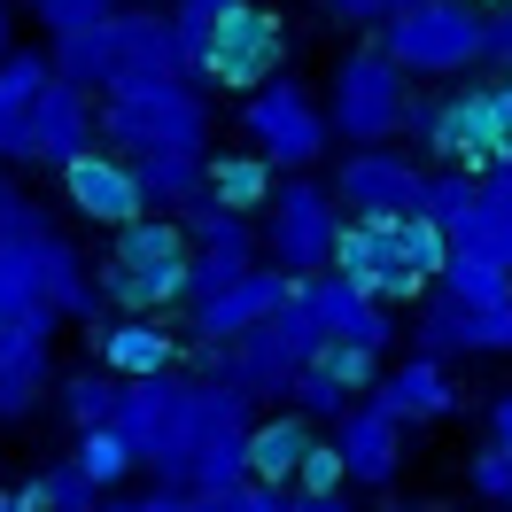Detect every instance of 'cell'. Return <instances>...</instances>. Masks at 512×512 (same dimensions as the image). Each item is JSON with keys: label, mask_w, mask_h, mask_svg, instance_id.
Wrapping results in <instances>:
<instances>
[{"label": "cell", "mask_w": 512, "mask_h": 512, "mask_svg": "<svg viewBox=\"0 0 512 512\" xmlns=\"http://www.w3.org/2000/svg\"><path fill=\"white\" fill-rule=\"evenodd\" d=\"M101 303V272H86V256L63 233H0V319L55 334L63 319H94Z\"/></svg>", "instance_id": "cell-1"}, {"label": "cell", "mask_w": 512, "mask_h": 512, "mask_svg": "<svg viewBox=\"0 0 512 512\" xmlns=\"http://www.w3.org/2000/svg\"><path fill=\"white\" fill-rule=\"evenodd\" d=\"M101 140L117 156L210 148V94H194L187 70H125L101 86Z\"/></svg>", "instance_id": "cell-2"}, {"label": "cell", "mask_w": 512, "mask_h": 512, "mask_svg": "<svg viewBox=\"0 0 512 512\" xmlns=\"http://www.w3.org/2000/svg\"><path fill=\"white\" fill-rule=\"evenodd\" d=\"M443 264H450V233L427 210L419 218H350L334 241V272L373 288L381 303H419L443 280Z\"/></svg>", "instance_id": "cell-3"}, {"label": "cell", "mask_w": 512, "mask_h": 512, "mask_svg": "<svg viewBox=\"0 0 512 512\" xmlns=\"http://www.w3.org/2000/svg\"><path fill=\"white\" fill-rule=\"evenodd\" d=\"M194 288V233L187 218L171 210H140L132 225L109 233V264H101V295L117 303V311H163V303H179Z\"/></svg>", "instance_id": "cell-4"}, {"label": "cell", "mask_w": 512, "mask_h": 512, "mask_svg": "<svg viewBox=\"0 0 512 512\" xmlns=\"http://www.w3.org/2000/svg\"><path fill=\"white\" fill-rule=\"evenodd\" d=\"M319 342L326 334H319V319H311V303H303V280H295V295L264 326L233 334V342H202V350H210V381H233V388H249L256 404H264V396H288Z\"/></svg>", "instance_id": "cell-5"}, {"label": "cell", "mask_w": 512, "mask_h": 512, "mask_svg": "<svg viewBox=\"0 0 512 512\" xmlns=\"http://www.w3.org/2000/svg\"><path fill=\"white\" fill-rule=\"evenodd\" d=\"M326 117H334V132H342L350 148L396 140L404 117H412V70L396 63L388 47H350V55L334 63V78H326Z\"/></svg>", "instance_id": "cell-6"}, {"label": "cell", "mask_w": 512, "mask_h": 512, "mask_svg": "<svg viewBox=\"0 0 512 512\" xmlns=\"http://www.w3.org/2000/svg\"><path fill=\"white\" fill-rule=\"evenodd\" d=\"M404 132H412L427 156L458 163V171H497L512 156V117H505V101H497V86H466V94H450V101H412Z\"/></svg>", "instance_id": "cell-7"}, {"label": "cell", "mask_w": 512, "mask_h": 512, "mask_svg": "<svg viewBox=\"0 0 512 512\" xmlns=\"http://www.w3.org/2000/svg\"><path fill=\"white\" fill-rule=\"evenodd\" d=\"M342 225H350V218H342L334 187H319V179L295 171L288 187H272V202H264V249H272L280 272L311 280V272H334V241H342Z\"/></svg>", "instance_id": "cell-8"}, {"label": "cell", "mask_w": 512, "mask_h": 512, "mask_svg": "<svg viewBox=\"0 0 512 512\" xmlns=\"http://www.w3.org/2000/svg\"><path fill=\"white\" fill-rule=\"evenodd\" d=\"M381 47L412 78H458V70L481 63V8L474 0H427V8H404L381 24Z\"/></svg>", "instance_id": "cell-9"}, {"label": "cell", "mask_w": 512, "mask_h": 512, "mask_svg": "<svg viewBox=\"0 0 512 512\" xmlns=\"http://www.w3.org/2000/svg\"><path fill=\"white\" fill-rule=\"evenodd\" d=\"M241 132H249L256 156H272V163H288V171H303V163L326 156L334 117H326L319 101H311V94L288 78V70H280V78H264V86L241 101Z\"/></svg>", "instance_id": "cell-10"}, {"label": "cell", "mask_w": 512, "mask_h": 512, "mask_svg": "<svg viewBox=\"0 0 512 512\" xmlns=\"http://www.w3.org/2000/svg\"><path fill=\"white\" fill-rule=\"evenodd\" d=\"M280 63H288V32H280V16L256 8V0H241V8H225V16H218L202 78L225 86V94H256L264 78H280Z\"/></svg>", "instance_id": "cell-11"}, {"label": "cell", "mask_w": 512, "mask_h": 512, "mask_svg": "<svg viewBox=\"0 0 512 512\" xmlns=\"http://www.w3.org/2000/svg\"><path fill=\"white\" fill-rule=\"evenodd\" d=\"M427 187H435V171H419L412 156H396L388 140L342 156V171H334V202L357 210V218H419V210H427Z\"/></svg>", "instance_id": "cell-12"}, {"label": "cell", "mask_w": 512, "mask_h": 512, "mask_svg": "<svg viewBox=\"0 0 512 512\" xmlns=\"http://www.w3.org/2000/svg\"><path fill=\"white\" fill-rule=\"evenodd\" d=\"M63 194H70V210H78V218H94L101 233H117V225H132L140 210H148V187H140L132 156H117L109 140L63 163Z\"/></svg>", "instance_id": "cell-13"}, {"label": "cell", "mask_w": 512, "mask_h": 512, "mask_svg": "<svg viewBox=\"0 0 512 512\" xmlns=\"http://www.w3.org/2000/svg\"><path fill=\"white\" fill-rule=\"evenodd\" d=\"M295 295V272H280V264H249L233 288L218 295H194V342H233V334H249V326H264L280 303Z\"/></svg>", "instance_id": "cell-14"}, {"label": "cell", "mask_w": 512, "mask_h": 512, "mask_svg": "<svg viewBox=\"0 0 512 512\" xmlns=\"http://www.w3.org/2000/svg\"><path fill=\"white\" fill-rule=\"evenodd\" d=\"M101 140V101L86 86H70V78H47L32 101V163H55L63 171L70 156H86Z\"/></svg>", "instance_id": "cell-15"}, {"label": "cell", "mask_w": 512, "mask_h": 512, "mask_svg": "<svg viewBox=\"0 0 512 512\" xmlns=\"http://www.w3.org/2000/svg\"><path fill=\"white\" fill-rule=\"evenodd\" d=\"M303 303H311V319H319L326 342H365V350H388L396 342V326H388V303L373 288H357V280H342V272H311L303 280Z\"/></svg>", "instance_id": "cell-16"}, {"label": "cell", "mask_w": 512, "mask_h": 512, "mask_svg": "<svg viewBox=\"0 0 512 512\" xmlns=\"http://www.w3.org/2000/svg\"><path fill=\"white\" fill-rule=\"evenodd\" d=\"M171 357L179 342H171V326H156V311H125L117 326H94V365H109L117 381H156L171 373Z\"/></svg>", "instance_id": "cell-17"}, {"label": "cell", "mask_w": 512, "mask_h": 512, "mask_svg": "<svg viewBox=\"0 0 512 512\" xmlns=\"http://www.w3.org/2000/svg\"><path fill=\"white\" fill-rule=\"evenodd\" d=\"M334 443H342V458H350V474L365 481V489H381V481L396 474V458H404V419L381 412V404L365 396V404H350V412L334 419Z\"/></svg>", "instance_id": "cell-18"}, {"label": "cell", "mask_w": 512, "mask_h": 512, "mask_svg": "<svg viewBox=\"0 0 512 512\" xmlns=\"http://www.w3.org/2000/svg\"><path fill=\"white\" fill-rule=\"evenodd\" d=\"M55 78V55H0V163H32V101Z\"/></svg>", "instance_id": "cell-19"}, {"label": "cell", "mask_w": 512, "mask_h": 512, "mask_svg": "<svg viewBox=\"0 0 512 512\" xmlns=\"http://www.w3.org/2000/svg\"><path fill=\"white\" fill-rule=\"evenodd\" d=\"M311 443H319V435H311V412L256 419V427H249V481H264V489H295Z\"/></svg>", "instance_id": "cell-20"}, {"label": "cell", "mask_w": 512, "mask_h": 512, "mask_svg": "<svg viewBox=\"0 0 512 512\" xmlns=\"http://www.w3.org/2000/svg\"><path fill=\"white\" fill-rule=\"evenodd\" d=\"M373 404H381V412H396L404 427H412V419H443L450 404H458V388H450L443 357H427V350H419L412 365H396V373H381V388H373Z\"/></svg>", "instance_id": "cell-21"}, {"label": "cell", "mask_w": 512, "mask_h": 512, "mask_svg": "<svg viewBox=\"0 0 512 512\" xmlns=\"http://www.w3.org/2000/svg\"><path fill=\"white\" fill-rule=\"evenodd\" d=\"M39 388H47V334H32V326H16V319H0V427L32 412Z\"/></svg>", "instance_id": "cell-22"}, {"label": "cell", "mask_w": 512, "mask_h": 512, "mask_svg": "<svg viewBox=\"0 0 512 512\" xmlns=\"http://www.w3.org/2000/svg\"><path fill=\"white\" fill-rule=\"evenodd\" d=\"M140 187H148V210H187L210 194V148H148L132 156Z\"/></svg>", "instance_id": "cell-23"}, {"label": "cell", "mask_w": 512, "mask_h": 512, "mask_svg": "<svg viewBox=\"0 0 512 512\" xmlns=\"http://www.w3.org/2000/svg\"><path fill=\"white\" fill-rule=\"evenodd\" d=\"M55 78H70V86H86V94H101L117 70H125V55H117V16H101V24H78V32H55Z\"/></svg>", "instance_id": "cell-24"}, {"label": "cell", "mask_w": 512, "mask_h": 512, "mask_svg": "<svg viewBox=\"0 0 512 512\" xmlns=\"http://www.w3.org/2000/svg\"><path fill=\"white\" fill-rule=\"evenodd\" d=\"M450 249H474V256L512 264V179L505 171H481V202L450 225Z\"/></svg>", "instance_id": "cell-25"}, {"label": "cell", "mask_w": 512, "mask_h": 512, "mask_svg": "<svg viewBox=\"0 0 512 512\" xmlns=\"http://www.w3.org/2000/svg\"><path fill=\"white\" fill-rule=\"evenodd\" d=\"M117 55L125 70H179V32L163 8H117ZM117 70V78H125Z\"/></svg>", "instance_id": "cell-26"}, {"label": "cell", "mask_w": 512, "mask_h": 512, "mask_svg": "<svg viewBox=\"0 0 512 512\" xmlns=\"http://www.w3.org/2000/svg\"><path fill=\"white\" fill-rule=\"evenodd\" d=\"M435 295H450V303H512V264H497V256H474V249H450L443 280H435Z\"/></svg>", "instance_id": "cell-27"}, {"label": "cell", "mask_w": 512, "mask_h": 512, "mask_svg": "<svg viewBox=\"0 0 512 512\" xmlns=\"http://www.w3.org/2000/svg\"><path fill=\"white\" fill-rule=\"evenodd\" d=\"M179 218H187L194 249H218V256H241V264H256V225H249V210H225L218 194H202V202H187Z\"/></svg>", "instance_id": "cell-28"}, {"label": "cell", "mask_w": 512, "mask_h": 512, "mask_svg": "<svg viewBox=\"0 0 512 512\" xmlns=\"http://www.w3.org/2000/svg\"><path fill=\"white\" fill-rule=\"evenodd\" d=\"M210 194L225 210H264L272 202V156H210Z\"/></svg>", "instance_id": "cell-29"}, {"label": "cell", "mask_w": 512, "mask_h": 512, "mask_svg": "<svg viewBox=\"0 0 512 512\" xmlns=\"http://www.w3.org/2000/svg\"><path fill=\"white\" fill-rule=\"evenodd\" d=\"M117 388H125V381H117L109 365H94V373H70L55 396H63V419L86 435V427H109V419H117Z\"/></svg>", "instance_id": "cell-30"}, {"label": "cell", "mask_w": 512, "mask_h": 512, "mask_svg": "<svg viewBox=\"0 0 512 512\" xmlns=\"http://www.w3.org/2000/svg\"><path fill=\"white\" fill-rule=\"evenodd\" d=\"M225 8H241V0H171V32H179V70H187V78H202L210 32H218Z\"/></svg>", "instance_id": "cell-31"}, {"label": "cell", "mask_w": 512, "mask_h": 512, "mask_svg": "<svg viewBox=\"0 0 512 512\" xmlns=\"http://www.w3.org/2000/svg\"><path fill=\"white\" fill-rule=\"evenodd\" d=\"M78 466H86V481H94L101 497H109V489H117V481L140 466V450H132L117 427H86V435H78Z\"/></svg>", "instance_id": "cell-32"}, {"label": "cell", "mask_w": 512, "mask_h": 512, "mask_svg": "<svg viewBox=\"0 0 512 512\" xmlns=\"http://www.w3.org/2000/svg\"><path fill=\"white\" fill-rule=\"evenodd\" d=\"M311 365H319L326 381H342L350 396L381 388V381H373V373H381V350H365V342H319V350H311Z\"/></svg>", "instance_id": "cell-33"}, {"label": "cell", "mask_w": 512, "mask_h": 512, "mask_svg": "<svg viewBox=\"0 0 512 512\" xmlns=\"http://www.w3.org/2000/svg\"><path fill=\"white\" fill-rule=\"evenodd\" d=\"M474 202H481V171H458V163H450V171H435V187H427V218L443 225V233L466 218Z\"/></svg>", "instance_id": "cell-34"}, {"label": "cell", "mask_w": 512, "mask_h": 512, "mask_svg": "<svg viewBox=\"0 0 512 512\" xmlns=\"http://www.w3.org/2000/svg\"><path fill=\"white\" fill-rule=\"evenodd\" d=\"M32 489L47 497V512H101V489L86 481V466H78V458H70V466H47Z\"/></svg>", "instance_id": "cell-35"}, {"label": "cell", "mask_w": 512, "mask_h": 512, "mask_svg": "<svg viewBox=\"0 0 512 512\" xmlns=\"http://www.w3.org/2000/svg\"><path fill=\"white\" fill-rule=\"evenodd\" d=\"M288 404H295V412H311V419H342L357 396H350L342 381H326L319 365H303V373H295V388H288Z\"/></svg>", "instance_id": "cell-36"}, {"label": "cell", "mask_w": 512, "mask_h": 512, "mask_svg": "<svg viewBox=\"0 0 512 512\" xmlns=\"http://www.w3.org/2000/svg\"><path fill=\"white\" fill-rule=\"evenodd\" d=\"M342 481H350V458H342V443H311V458H303L295 489H303V497H326V489H342Z\"/></svg>", "instance_id": "cell-37"}, {"label": "cell", "mask_w": 512, "mask_h": 512, "mask_svg": "<svg viewBox=\"0 0 512 512\" xmlns=\"http://www.w3.org/2000/svg\"><path fill=\"white\" fill-rule=\"evenodd\" d=\"M32 16L55 32H78V24H101V16H117V0H32Z\"/></svg>", "instance_id": "cell-38"}, {"label": "cell", "mask_w": 512, "mask_h": 512, "mask_svg": "<svg viewBox=\"0 0 512 512\" xmlns=\"http://www.w3.org/2000/svg\"><path fill=\"white\" fill-rule=\"evenodd\" d=\"M466 474H474V497L481 505H512V450H474V466H466Z\"/></svg>", "instance_id": "cell-39"}, {"label": "cell", "mask_w": 512, "mask_h": 512, "mask_svg": "<svg viewBox=\"0 0 512 512\" xmlns=\"http://www.w3.org/2000/svg\"><path fill=\"white\" fill-rule=\"evenodd\" d=\"M481 70L512 78V0L505 8H481Z\"/></svg>", "instance_id": "cell-40"}, {"label": "cell", "mask_w": 512, "mask_h": 512, "mask_svg": "<svg viewBox=\"0 0 512 512\" xmlns=\"http://www.w3.org/2000/svg\"><path fill=\"white\" fill-rule=\"evenodd\" d=\"M32 225H47L32 210V194L16 187V179H0V233H32Z\"/></svg>", "instance_id": "cell-41"}, {"label": "cell", "mask_w": 512, "mask_h": 512, "mask_svg": "<svg viewBox=\"0 0 512 512\" xmlns=\"http://www.w3.org/2000/svg\"><path fill=\"white\" fill-rule=\"evenodd\" d=\"M101 512H187V489H148V497H101Z\"/></svg>", "instance_id": "cell-42"}, {"label": "cell", "mask_w": 512, "mask_h": 512, "mask_svg": "<svg viewBox=\"0 0 512 512\" xmlns=\"http://www.w3.org/2000/svg\"><path fill=\"white\" fill-rule=\"evenodd\" d=\"M187 512H249V481L241 489H187Z\"/></svg>", "instance_id": "cell-43"}, {"label": "cell", "mask_w": 512, "mask_h": 512, "mask_svg": "<svg viewBox=\"0 0 512 512\" xmlns=\"http://www.w3.org/2000/svg\"><path fill=\"white\" fill-rule=\"evenodd\" d=\"M249 512H295V489H264V481H249Z\"/></svg>", "instance_id": "cell-44"}, {"label": "cell", "mask_w": 512, "mask_h": 512, "mask_svg": "<svg viewBox=\"0 0 512 512\" xmlns=\"http://www.w3.org/2000/svg\"><path fill=\"white\" fill-rule=\"evenodd\" d=\"M489 443L512 450V396H497V404H489Z\"/></svg>", "instance_id": "cell-45"}, {"label": "cell", "mask_w": 512, "mask_h": 512, "mask_svg": "<svg viewBox=\"0 0 512 512\" xmlns=\"http://www.w3.org/2000/svg\"><path fill=\"white\" fill-rule=\"evenodd\" d=\"M0 512H47V497L24 481V489H0Z\"/></svg>", "instance_id": "cell-46"}, {"label": "cell", "mask_w": 512, "mask_h": 512, "mask_svg": "<svg viewBox=\"0 0 512 512\" xmlns=\"http://www.w3.org/2000/svg\"><path fill=\"white\" fill-rule=\"evenodd\" d=\"M295 512H350V497H342V489H326V497H303V489H295Z\"/></svg>", "instance_id": "cell-47"}, {"label": "cell", "mask_w": 512, "mask_h": 512, "mask_svg": "<svg viewBox=\"0 0 512 512\" xmlns=\"http://www.w3.org/2000/svg\"><path fill=\"white\" fill-rule=\"evenodd\" d=\"M8 32H16V24H8V8H0V55H16V39H8Z\"/></svg>", "instance_id": "cell-48"}, {"label": "cell", "mask_w": 512, "mask_h": 512, "mask_svg": "<svg viewBox=\"0 0 512 512\" xmlns=\"http://www.w3.org/2000/svg\"><path fill=\"white\" fill-rule=\"evenodd\" d=\"M474 8H505V0H474Z\"/></svg>", "instance_id": "cell-49"}, {"label": "cell", "mask_w": 512, "mask_h": 512, "mask_svg": "<svg viewBox=\"0 0 512 512\" xmlns=\"http://www.w3.org/2000/svg\"><path fill=\"white\" fill-rule=\"evenodd\" d=\"M497 171H505V179H512V156H505V163H497Z\"/></svg>", "instance_id": "cell-50"}]
</instances>
